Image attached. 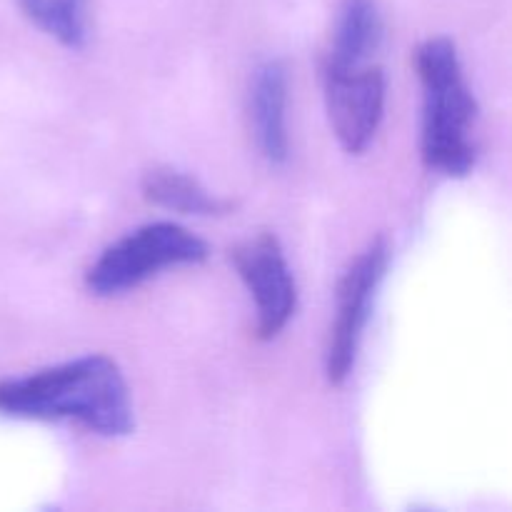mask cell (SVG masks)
<instances>
[{
  "mask_svg": "<svg viewBox=\"0 0 512 512\" xmlns=\"http://www.w3.org/2000/svg\"><path fill=\"white\" fill-rule=\"evenodd\" d=\"M235 268L258 310V338H278L298 305L295 280L283 248L273 233H260L233 253Z\"/></svg>",
  "mask_w": 512,
  "mask_h": 512,
  "instance_id": "cell-6",
  "label": "cell"
},
{
  "mask_svg": "<svg viewBox=\"0 0 512 512\" xmlns=\"http://www.w3.org/2000/svg\"><path fill=\"white\" fill-rule=\"evenodd\" d=\"M385 268H388V245L380 238L355 258V263L340 280L338 315H335V325L330 330L328 355H325V373L333 385H343L353 373L360 338L368 325L370 308H373Z\"/></svg>",
  "mask_w": 512,
  "mask_h": 512,
  "instance_id": "cell-4",
  "label": "cell"
},
{
  "mask_svg": "<svg viewBox=\"0 0 512 512\" xmlns=\"http://www.w3.org/2000/svg\"><path fill=\"white\" fill-rule=\"evenodd\" d=\"M208 245L178 223H150L110 245L93 265L85 283L98 298H113L138 288L168 268L198 265Z\"/></svg>",
  "mask_w": 512,
  "mask_h": 512,
  "instance_id": "cell-3",
  "label": "cell"
},
{
  "mask_svg": "<svg viewBox=\"0 0 512 512\" xmlns=\"http://www.w3.org/2000/svg\"><path fill=\"white\" fill-rule=\"evenodd\" d=\"M143 195L145 200H150L158 208L170 210V213L200 215V218L225 215L233 208L230 200H223L210 193L193 175L180 173V170L168 168V165L150 168L143 175Z\"/></svg>",
  "mask_w": 512,
  "mask_h": 512,
  "instance_id": "cell-8",
  "label": "cell"
},
{
  "mask_svg": "<svg viewBox=\"0 0 512 512\" xmlns=\"http://www.w3.org/2000/svg\"><path fill=\"white\" fill-rule=\"evenodd\" d=\"M255 140L260 153L273 165L288 160V75L275 60L260 65L250 95Z\"/></svg>",
  "mask_w": 512,
  "mask_h": 512,
  "instance_id": "cell-7",
  "label": "cell"
},
{
  "mask_svg": "<svg viewBox=\"0 0 512 512\" xmlns=\"http://www.w3.org/2000/svg\"><path fill=\"white\" fill-rule=\"evenodd\" d=\"M0 410L25 420H75L105 438L133 433L123 373L108 355H83L0 385Z\"/></svg>",
  "mask_w": 512,
  "mask_h": 512,
  "instance_id": "cell-1",
  "label": "cell"
},
{
  "mask_svg": "<svg viewBox=\"0 0 512 512\" xmlns=\"http://www.w3.org/2000/svg\"><path fill=\"white\" fill-rule=\"evenodd\" d=\"M325 108L338 143L348 153H363L385 113L383 68L373 63L325 68Z\"/></svg>",
  "mask_w": 512,
  "mask_h": 512,
  "instance_id": "cell-5",
  "label": "cell"
},
{
  "mask_svg": "<svg viewBox=\"0 0 512 512\" xmlns=\"http://www.w3.org/2000/svg\"><path fill=\"white\" fill-rule=\"evenodd\" d=\"M25 15L65 48H83L88 40V0H20Z\"/></svg>",
  "mask_w": 512,
  "mask_h": 512,
  "instance_id": "cell-10",
  "label": "cell"
},
{
  "mask_svg": "<svg viewBox=\"0 0 512 512\" xmlns=\"http://www.w3.org/2000/svg\"><path fill=\"white\" fill-rule=\"evenodd\" d=\"M423 83V160L450 178H465L475 168L473 130L478 103L463 75L453 40L430 38L418 48Z\"/></svg>",
  "mask_w": 512,
  "mask_h": 512,
  "instance_id": "cell-2",
  "label": "cell"
},
{
  "mask_svg": "<svg viewBox=\"0 0 512 512\" xmlns=\"http://www.w3.org/2000/svg\"><path fill=\"white\" fill-rule=\"evenodd\" d=\"M383 40V18L375 0H345L325 68L370 63Z\"/></svg>",
  "mask_w": 512,
  "mask_h": 512,
  "instance_id": "cell-9",
  "label": "cell"
}]
</instances>
